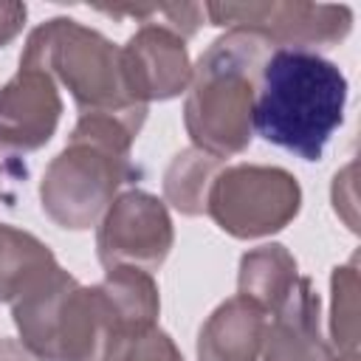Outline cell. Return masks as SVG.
I'll return each mask as SVG.
<instances>
[{
	"label": "cell",
	"mask_w": 361,
	"mask_h": 361,
	"mask_svg": "<svg viewBox=\"0 0 361 361\" xmlns=\"http://www.w3.org/2000/svg\"><path fill=\"white\" fill-rule=\"evenodd\" d=\"M25 23V6L23 3H0V48L11 42Z\"/></svg>",
	"instance_id": "17"
},
{
	"label": "cell",
	"mask_w": 361,
	"mask_h": 361,
	"mask_svg": "<svg viewBox=\"0 0 361 361\" xmlns=\"http://www.w3.org/2000/svg\"><path fill=\"white\" fill-rule=\"evenodd\" d=\"M271 39L248 28H228L192 71L186 130L197 149L228 158L251 141V104Z\"/></svg>",
	"instance_id": "2"
},
{
	"label": "cell",
	"mask_w": 361,
	"mask_h": 361,
	"mask_svg": "<svg viewBox=\"0 0 361 361\" xmlns=\"http://www.w3.org/2000/svg\"><path fill=\"white\" fill-rule=\"evenodd\" d=\"M220 166V158L203 152V149H186L180 152L172 166L166 169L164 189L175 209L183 214H200L206 209V192Z\"/></svg>",
	"instance_id": "15"
},
{
	"label": "cell",
	"mask_w": 361,
	"mask_h": 361,
	"mask_svg": "<svg viewBox=\"0 0 361 361\" xmlns=\"http://www.w3.org/2000/svg\"><path fill=\"white\" fill-rule=\"evenodd\" d=\"M172 248V223L164 203L147 192L121 195L102 220L99 259L104 268L155 271Z\"/></svg>",
	"instance_id": "8"
},
{
	"label": "cell",
	"mask_w": 361,
	"mask_h": 361,
	"mask_svg": "<svg viewBox=\"0 0 361 361\" xmlns=\"http://www.w3.org/2000/svg\"><path fill=\"white\" fill-rule=\"evenodd\" d=\"M56 268L59 265L45 243L0 223V302H17Z\"/></svg>",
	"instance_id": "13"
},
{
	"label": "cell",
	"mask_w": 361,
	"mask_h": 361,
	"mask_svg": "<svg viewBox=\"0 0 361 361\" xmlns=\"http://www.w3.org/2000/svg\"><path fill=\"white\" fill-rule=\"evenodd\" d=\"M0 197H3V186H0Z\"/></svg>",
	"instance_id": "19"
},
{
	"label": "cell",
	"mask_w": 361,
	"mask_h": 361,
	"mask_svg": "<svg viewBox=\"0 0 361 361\" xmlns=\"http://www.w3.org/2000/svg\"><path fill=\"white\" fill-rule=\"evenodd\" d=\"M51 76L68 85L82 116H113L141 130L147 104H141L124 79L121 51L79 20L54 17L39 25L23 51Z\"/></svg>",
	"instance_id": "5"
},
{
	"label": "cell",
	"mask_w": 361,
	"mask_h": 361,
	"mask_svg": "<svg viewBox=\"0 0 361 361\" xmlns=\"http://www.w3.org/2000/svg\"><path fill=\"white\" fill-rule=\"evenodd\" d=\"M296 282V259L282 245H262L240 262V296L254 299L274 313Z\"/></svg>",
	"instance_id": "14"
},
{
	"label": "cell",
	"mask_w": 361,
	"mask_h": 361,
	"mask_svg": "<svg viewBox=\"0 0 361 361\" xmlns=\"http://www.w3.org/2000/svg\"><path fill=\"white\" fill-rule=\"evenodd\" d=\"M20 344L42 361H99L116 330L135 327L110 285L82 288L68 271H51L14 302Z\"/></svg>",
	"instance_id": "3"
},
{
	"label": "cell",
	"mask_w": 361,
	"mask_h": 361,
	"mask_svg": "<svg viewBox=\"0 0 361 361\" xmlns=\"http://www.w3.org/2000/svg\"><path fill=\"white\" fill-rule=\"evenodd\" d=\"M262 361H330L319 336V296L310 279H296L271 313Z\"/></svg>",
	"instance_id": "12"
},
{
	"label": "cell",
	"mask_w": 361,
	"mask_h": 361,
	"mask_svg": "<svg viewBox=\"0 0 361 361\" xmlns=\"http://www.w3.org/2000/svg\"><path fill=\"white\" fill-rule=\"evenodd\" d=\"M135 133L110 116H79L71 144L51 161L39 197L62 228H90L113 192L133 178L130 141Z\"/></svg>",
	"instance_id": "4"
},
{
	"label": "cell",
	"mask_w": 361,
	"mask_h": 361,
	"mask_svg": "<svg viewBox=\"0 0 361 361\" xmlns=\"http://www.w3.org/2000/svg\"><path fill=\"white\" fill-rule=\"evenodd\" d=\"M302 203L299 183L276 166H228L220 169L206 192V209L231 237H262L285 228Z\"/></svg>",
	"instance_id": "6"
},
{
	"label": "cell",
	"mask_w": 361,
	"mask_h": 361,
	"mask_svg": "<svg viewBox=\"0 0 361 361\" xmlns=\"http://www.w3.org/2000/svg\"><path fill=\"white\" fill-rule=\"evenodd\" d=\"M99 361H183L172 338L155 324H135L116 330Z\"/></svg>",
	"instance_id": "16"
},
{
	"label": "cell",
	"mask_w": 361,
	"mask_h": 361,
	"mask_svg": "<svg viewBox=\"0 0 361 361\" xmlns=\"http://www.w3.org/2000/svg\"><path fill=\"white\" fill-rule=\"evenodd\" d=\"M271 313L248 296L223 302L197 336V361H262Z\"/></svg>",
	"instance_id": "11"
},
{
	"label": "cell",
	"mask_w": 361,
	"mask_h": 361,
	"mask_svg": "<svg viewBox=\"0 0 361 361\" xmlns=\"http://www.w3.org/2000/svg\"><path fill=\"white\" fill-rule=\"evenodd\" d=\"M344 107L347 76L336 62L307 48H271L257 76L251 130L302 161H319Z\"/></svg>",
	"instance_id": "1"
},
{
	"label": "cell",
	"mask_w": 361,
	"mask_h": 361,
	"mask_svg": "<svg viewBox=\"0 0 361 361\" xmlns=\"http://www.w3.org/2000/svg\"><path fill=\"white\" fill-rule=\"evenodd\" d=\"M121 65L127 87L141 104L178 96L192 79L183 37L158 23H144L138 34L127 39L121 48Z\"/></svg>",
	"instance_id": "10"
},
{
	"label": "cell",
	"mask_w": 361,
	"mask_h": 361,
	"mask_svg": "<svg viewBox=\"0 0 361 361\" xmlns=\"http://www.w3.org/2000/svg\"><path fill=\"white\" fill-rule=\"evenodd\" d=\"M0 361H37L20 341L14 338H0Z\"/></svg>",
	"instance_id": "18"
},
{
	"label": "cell",
	"mask_w": 361,
	"mask_h": 361,
	"mask_svg": "<svg viewBox=\"0 0 361 361\" xmlns=\"http://www.w3.org/2000/svg\"><path fill=\"white\" fill-rule=\"evenodd\" d=\"M59 113L54 76L34 59L20 56V71L0 90V149L31 152L42 147L54 135Z\"/></svg>",
	"instance_id": "9"
},
{
	"label": "cell",
	"mask_w": 361,
	"mask_h": 361,
	"mask_svg": "<svg viewBox=\"0 0 361 361\" xmlns=\"http://www.w3.org/2000/svg\"><path fill=\"white\" fill-rule=\"evenodd\" d=\"M203 14L214 25L248 28L271 39L274 48H307L338 42L350 31V8L305 3H209Z\"/></svg>",
	"instance_id": "7"
}]
</instances>
